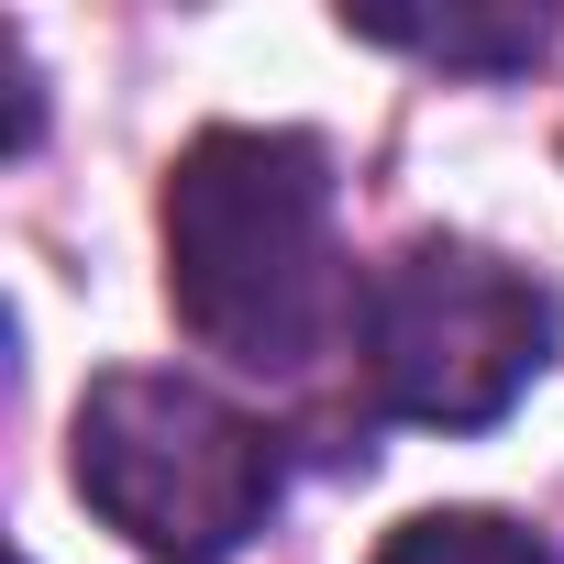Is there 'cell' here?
<instances>
[{
	"instance_id": "3",
	"label": "cell",
	"mask_w": 564,
	"mask_h": 564,
	"mask_svg": "<svg viewBox=\"0 0 564 564\" xmlns=\"http://www.w3.org/2000/svg\"><path fill=\"white\" fill-rule=\"evenodd\" d=\"M553 289L531 265L465 243V232H421L399 243L366 289H355V366L366 399L388 421L421 432H487L520 410V388L553 366Z\"/></svg>"
},
{
	"instance_id": "1",
	"label": "cell",
	"mask_w": 564,
	"mask_h": 564,
	"mask_svg": "<svg viewBox=\"0 0 564 564\" xmlns=\"http://www.w3.org/2000/svg\"><path fill=\"white\" fill-rule=\"evenodd\" d=\"M166 300L188 344H210L243 377H300L333 344V322H355L322 133L221 122L166 166Z\"/></svg>"
},
{
	"instance_id": "4",
	"label": "cell",
	"mask_w": 564,
	"mask_h": 564,
	"mask_svg": "<svg viewBox=\"0 0 564 564\" xmlns=\"http://www.w3.org/2000/svg\"><path fill=\"white\" fill-rule=\"evenodd\" d=\"M344 23L366 45H399V56H432L465 78H520L553 45V12H344Z\"/></svg>"
},
{
	"instance_id": "2",
	"label": "cell",
	"mask_w": 564,
	"mask_h": 564,
	"mask_svg": "<svg viewBox=\"0 0 564 564\" xmlns=\"http://www.w3.org/2000/svg\"><path fill=\"white\" fill-rule=\"evenodd\" d=\"M78 498L155 564H221L243 531H265L289 454L254 410H232L199 377H155V366H111L78 399V443H67Z\"/></svg>"
},
{
	"instance_id": "5",
	"label": "cell",
	"mask_w": 564,
	"mask_h": 564,
	"mask_svg": "<svg viewBox=\"0 0 564 564\" xmlns=\"http://www.w3.org/2000/svg\"><path fill=\"white\" fill-rule=\"evenodd\" d=\"M377 564H564L542 531L498 520V509H421L377 542Z\"/></svg>"
}]
</instances>
